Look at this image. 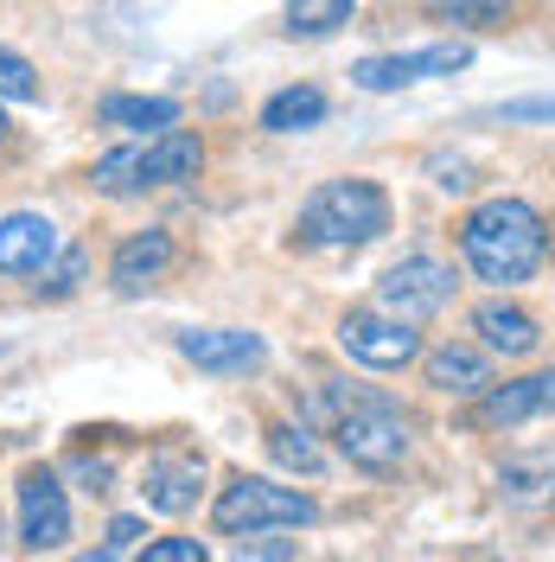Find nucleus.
<instances>
[{
  "instance_id": "f257e3e1",
  "label": "nucleus",
  "mask_w": 555,
  "mask_h": 562,
  "mask_svg": "<svg viewBox=\"0 0 555 562\" xmlns=\"http://www.w3.org/2000/svg\"><path fill=\"white\" fill-rule=\"evenodd\" d=\"M460 256L466 269L491 288H518L543 269L550 256V231H543V211L523 205V199H486L473 205V217L460 224Z\"/></svg>"
},
{
  "instance_id": "f03ea898",
  "label": "nucleus",
  "mask_w": 555,
  "mask_h": 562,
  "mask_svg": "<svg viewBox=\"0 0 555 562\" xmlns=\"http://www.w3.org/2000/svg\"><path fill=\"white\" fill-rule=\"evenodd\" d=\"M205 167V140L192 128H154V140H128V147H109L103 160L90 167L97 192L109 199H135L147 186H179Z\"/></svg>"
},
{
  "instance_id": "7ed1b4c3",
  "label": "nucleus",
  "mask_w": 555,
  "mask_h": 562,
  "mask_svg": "<svg viewBox=\"0 0 555 562\" xmlns=\"http://www.w3.org/2000/svg\"><path fill=\"white\" fill-rule=\"evenodd\" d=\"M389 231V192L377 179H326L301 205V237L332 249H364Z\"/></svg>"
},
{
  "instance_id": "20e7f679",
  "label": "nucleus",
  "mask_w": 555,
  "mask_h": 562,
  "mask_svg": "<svg viewBox=\"0 0 555 562\" xmlns=\"http://www.w3.org/2000/svg\"><path fill=\"white\" fill-rule=\"evenodd\" d=\"M319 518V505H313L307 492L294 486H275V480H249L237 473L230 486L217 492V505H211V525L224 530V537H243V530H281V525H313Z\"/></svg>"
},
{
  "instance_id": "39448f33",
  "label": "nucleus",
  "mask_w": 555,
  "mask_h": 562,
  "mask_svg": "<svg viewBox=\"0 0 555 562\" xmlns=\"http://www.w3.org/2000/svg\"><path fill=\"white\" fill-rule=\"evenodd\" d=\"M332 435H339V454L364 473H396L409 454V416H396L383 396H351L332 416Z\"/></svg>"
},
{
  "instance_id": "423d86ee",
  "label": "nucleus",
  "mask_w": 555,
  "mask_h": 562,
  "mask_svg": "<svg viewBox=\"0 0 555 562\" xmlns=\"http://www.w3.org/2000/svg\"><path fill=\"white\" fill-rule=\"evenodd\" d=\"M339 346L371 371H403V364L421 358V333L416 319L389 314V307H358V314L339 319Z\"/></svg>"
},
{
  "instance_id": "0eeeda50",
  "label": "nucleus",
  "mask_w": 555,
  "mask_h": 562,
  "mask_svg": "<svg viewBox=\"0 0 555 562\" xmlns=\"http://www.w3.org/2000/svg\"><path fill=\"white\" fill-rule=\"evenodd\" d=\"M453 288H460V276H453L441 256H403L396 269H383L377 301L403 319H428L453 301Z\"/></svg>"
},
{
  "instance_id": "6e6552de",
  "label": "nucleus",
  "mask_w": 555,
  "mask_h": 562,
  "mask_svg": "<svg viewBox=\"0 0 555 562\" xmlns=\"http://www.w3.org/2000/svg\"><path fill=\"white\" fill-rule=\"evenodd\" d=\"M473 65V45L466 38H441L428 52H396V58H364L351 70L358 90H403V83H421V77H453V70Z\"/></svg>"
},
{
  "instance_id": "1a4fd4ad",
  "label": "nucleus",
  "mask_w": 555,
  "mask_h": 562,
  "mask_svg": "<svg viewBox=\"0 0 555 562\" xmlns=\"http://www.w3.org/2000/svg\"><path fill=\"white\" fill-rule=\"evenodd\" d=\"M70 537V505L52 467H26L20 480V543L26 550H65Z\"/></svg>"
},
{
  "instance_id": "9d476101",
  "label": "nucleus",
  "mask_w": 555,
  "mask_h": 562,
  "mask_svg": "<svg viewBox=\"0 0 555 562\" xmlns=\"http://www.w3.org/2000/svg\"><path fill=\"white\" fill-rule=\"evenodd\" d=\"M199 486H205V454H192V448H154L147 467H140V498L167 518L192 512Z\"/></svg>"
},
{
  "instance_id": "9b49d317",
  "label": "nucleus",
  "mask_w": 555,
  "mask_h": 562,
  "mask_svg": "<svg viewBox=\"0 0 555 562\" xmlns=\"http://www.w3.org/2000/svg\"><path fill=\"white\" fill-rule=\"evenodd\" d=\"M179 358L199 371H217V378H237V371H256L269 346H262V333H243V326H192V333H179Z\"/></svg>"
},
{
  "instance_id": "f8f14e48",
  "label": "nucleus",
  "mask_w": 555,
  "mask_h": 562,
  "mask_svg": "<svg viewBox=\"0 0 555 562\" xmlns=\"http://www.w3.org/2000/svg\"><path fill=\"white\" fill-rule=\"evenodd\" d=\"M58 256V224L38 211H7L0 217V276H38Z\"/></svg>"
},
{
  "instance_id": "ddd939ff",
  "label": "nucleus",
  "mask_w": 555,
  "mask_h": 562,
  "mask_svg": "<svg viewBox=\"0 0 555 562\" xmlns=\"http://www.w3.org/2000/svg\"><path fill=\"white\" fill-rule=\"evenodd\" d=\"M167 269H173V237H167V231H135V237H122L115 256H109L115 294H147Z\"/></svg>"
},
{
  "instance_id": "4468645a",
  "label": "nucleus",
  "mask_w": 555,
  "mask_h": 562,
  "mask_svg": "<svg viewBox=\"0 0 555 562\" xmlns=\"http://www.w3.org/2000/svg\"><path fill=\"white\" fill-rule=\"evenodd\" d=\"M555 409V371H536V378H511V384H491L479 396V422L486 428H518V422Z\"/></svg>"
},
{
  "instance_id": "2eb2a0df",
  "label": "nucleus",
  "mask_w": 555,
  "mask_h": 562,
  "mask_svg": "<svg viewBox=\"0 0 555 562\" xmlns=\"http://www.w3.org/2000/svg\"><path fill=\"white\" fill-rule=\"evenodd\" d=\"M473 333L498 358H530V351L543 346V326L523 314V307H511V301H479L473 307Z\"/></svg>"
},
{
  "instance_id": "dca6fc26",
  "label": "nucleus",
  "mask_w": 555,
  "mask_h": 562,
  "mask_svg": "<svg viewBox=\"0 0 555 562\" xmlns=\"http://www.w3.org/2000/svg\"><path fill=\"white\" fill-rule=\"evenodd\" d=\"M428 384L448 390V396H486L491 390V358L479 346H434L421 358Z\"/></svg>"
},
{
  "instance_id": "f3484780",
  "label": "nucleus",
  "mask_w": 555,
  "mask_h": 562,
  "mask_svg": "<svg viewBox=\"0 0 555 562\" xmlns=\"http://www.w3.org/2000/svg\"><path fill=\"white\" fill-rule=\"evenodd\" d=\"M319 122H326V90H313V83H287L262 103L269 135H301V128H319Z\"/></svg>"
},
{
  "instance_id": "a211bd4d",
  "label": "nucleus",
  "mask_w": 555,
  "mask_h": 562,
  "mask_svg": "<svg viewBox=\"0 0 555 562\" xmlns=\"http://www.w3.org/2000/svg\"><path fill=\"white\" fill-rule=\"evenodd\" d=\"M97 115H103L109 128H173L179 103L173 97H103Z\"/></svg>"
},
{
  "instance_id": "6ab92c4d",
  "label": "nucleus",
  "mask_w": 555,
  "mask_h": 562,
  "mask_svg": "<svg viewBox=\"0 0 555 562\" xmlns=\"http://www.w3.org/2000/svg\"><path fill=\"white\" fill-rule=\"evenodd\" d=\"M351 0H287V33H301V38H326V33H339V26H351Z\"/></svg>"
},
{
  "instance_id": "aec40b11",
  "label": "nucleus",
  "mask_w": 555,
  "mask_h": 562,
  "mask_svg": "<svg viewBox=\"0 0 555 562\" xmlns=\"http://www.w3.org/2000/svg\"><path fill=\"white\" fill-rule=\"evenodd\" d=\"M269 454H275L287 473H319V467H326V454L313 448V435L294 428V422H275V428H269Z\"/></svg>"
},
{
  "instance_id": "412c9836",
  "label": "nucleus",
  "mask_w": 555,
  "mask_h": 562,
  "mask_svg": "<svg viewBox=\"0 0 555 562\" xmlns=\"http://www.w3.org/2000/svg\"><path fill=\"white\" fill-rule=\"evenodd\" d=\"M38 276H45V281H38V294L65 301V294H77V281L90 276V256H83L77 244H58V256H52V262H45Z\"/></svg>"
},
{
  "instance_id": "4be33fe9",
  "label": "nucleus",
  "mask_w": 555,
  "mask_h": 562,
  "mask_svg": "<svg viewBox=\"0 0 555 562\" xmlns=\"http://www.w3.org/2000/svg\"><path fill=\"white\" fill-rule=\"evenodd\" d=\"M434 13H448L453 26H505L511 0H434Z\"/></svg>"
},
{
  "instance_id": "5701e85b",
  "label": "nucleus",
  "mask_w": 555,
  "mask_h": 562,
  "mask_svg": "<svg viewBox=\"0 0 555 562\" xmlns=\"http://www.w3.org/2000/svg\"><path fill=\"white\" fill-rule=\"evenodd\" d=\"M0 97H13V103H38V70L20 58V52H7L0 45Z\"/></svg>"
},
{
  "instance_id": "b1692460",
  "label": "nucleus",
  "mask_w": 555,
  "mask_h": 562,
  "mask_svg": "<svg viewBox=\"0 0 555 562\" xmlns=\"http://www.w3.org/2000/svg\"><path fill=\"white\" fill-rule=\"evenodd\" d=\"M140 557L147 562H205V543H199V537H160V543H147Z\"/></svg>"
},
{
  "instance_id": "393cba45",
  "label": "nucleus",
  "mask_w": 555,
  "mask_h": 562,
  "mask_svg": "<svg viewBox=\"0 0 555 562\" xmlns=\"http://www.w3.org/2000/svg\"><path fill=\"white\" fill-rule=\"evenodd\" d=\"M498 486L511 492V498H536L543 486H555V473H536V467H505V473H498Z\"/></svg>"
},
{
  "instance_id": "a878e982",
  "label": "nucleus",
  "mask_w": 555,
  "mask_h": 562,
  "mask_svg": "<svg viewBox=\"0 0 555 562\" xmlns=\"http://www.w3.org/2000/svg\"><path fill=\"white\" fill-rule=\"evenodd\" d=\"M135 543H140V518H115V525H109V537H103V550H97V557H128Z\"/></svg>"
},
{
  "instance_id": "bb28decb",
  "label": "nucleus",
  "mask_w": 555,
  "mask_h": 562,
  "mask_svg": "<svg viewBox=\"0 0 555 562\" xmlns=\"http://www.w3.org/2000/svg\"><path fill=\"white\" fill-rule=\"evenodd\" d=\"M505 122H555V97H518L505 103Z\"/></svg>"
},
{
  "instance_id": "cd10ccee",
  "label": "nucleus",
  "mask_w": 555,
  "mask_h": 562,
  "mask_svg": "<svg viewBox=\"0 0 555 562\" xmlns=\"http://www.w3.org/2000/svg\"><path fill=\"white\" fill-rule=\"evenodd\" d=\"M243 557H294V543H243Z\"/></svg>"
},
{
  "instance_id": "c85d7f7f",
  "label": "nucleus",
  "mask_w": 555,
  "mask_h": 562,
  "mask_svg": "<svg viewBox=\"0 0 555 562\" xmlns=\"http://www.w3.org/2000/svg\"><path fill=\"white\" fill-rule=\"evenodd\" d=\"M0 140H7V115H0Z\"/></svg>"
}]
</instances>
